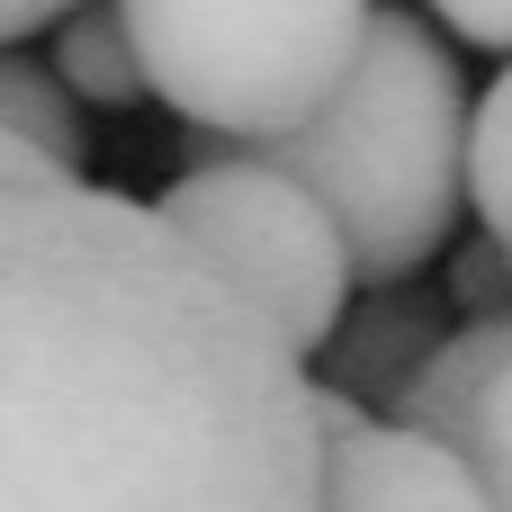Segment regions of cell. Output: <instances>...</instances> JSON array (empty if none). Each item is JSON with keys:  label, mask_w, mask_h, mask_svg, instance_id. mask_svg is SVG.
Listing matches in <instances>:
<instances>
[{"label": "cell", "mask_w": 512, "mask_h": 512, "mask_svg": "<svg viewBox=\"0 0 512 512\" xmlns=\"http://www.w3.org/2000/svg\"><path fill=\"white\" fill-rule=\"evenodd\" d=\"M477 477H486V495H495V512H512V459H504V468H477Z\"/></svg>", "instance_id": "cell-14"}, {"label": "cell", "mask_w": 512, "mask_h": 512, "mask_svg": "<svg viewBox=\"0 0 512 512\" xmlns=\"http://www.w3.org/2000/svg\"><path fill=\"white\" fill-rule=\"evenodd\" d=\"M432 18L459 36V45H486V54H512V0H432Z\"/></svg>", "instance_id": "cell-11"}, {"label": "cell", "mask_w": 512, "mask_h": 512, "mask_svg": "<svg viewBox=\"0 0 512 512\" xmlns=\"http://www.w3.org/2000/svg\"><path fill=\"white\" fill-rule=\"evenodd\" d=\"M153 207L288 333L297 360H315L333 342V324L351 315L360 270H351V243H342L333 207L306 180H288L279 162H261L252 144L243 153H198Z\"/></svg>", "instance_id": "cell-4"}, {"label": "cell", "mask_w": 512, "mask_h": 512, "mask_svg": "<svg viewBox=\"0 0 512 512\" xmlns=\"http://www.w3.org/2000/svg\"><path fill=\"white\" fill-rule=\"evenodd\" d=\"M315 378L144 198L0 171V512H315Z\"/></svg>", "instance_id": "cell-1"}, {"label": "cell", "mask_w": 512, "mask_h": 512, "mask_svg": "<svg viewBox=\"0 0 512 512\" xmlns=\"http://www.w3.org/2000/svg\"><path fill=\"white\" fill-rule=\"evenodd\" d=\"M504 261H512V234H504Z\"/></svg>", "instance_id": "cell-15"}, {"label": "cell", "mask_w": 512, "mask_h": 512, "mask_svg": "<svg viewBox=\"0 0 512 512\" xmlns=\"http://www.w3.org/2000/svg\"><path fill=\"white\" fill-rule=\"evenodd\" d=\"M468 198H477L486 234L504 243L512 234V63L495 72V90H486L477 117H468Z\"/></svg>", "instance_id": "cell-9"}, {"label": "cell", "mask_w": 512, "mask_h": 512, "mask_svg": "<svg viewBox=\"0 0 512 512\" xmlns=\"http://www.w3.org/2000/svg\"><path fill=\"white\" fill-rule=\"evenodd\" d=\"M441 342H450V333H441V297H423L414 279H396V288L351 297V315L333 324V342H324L315 360H324V387H342L351 405L405 414V396H414V378L432 369Z\"/></svg>", "instance_id": "cell-6"}, {"label": "cell", "mask_w": 512, "mask_h": 512, "mask_svg": "<svg viewBox=\"0 0 512 512\" xmlns=\"http://www.w3.org/2000/svg\"><path fill=\"white\" fill-rule=\"evenodd\" d=\"M252 153L279 162L288 180H306L333 207L360 288H396V279L432 270L459 243V216H468V81H459V54L441 45L432 18L369 9V36H360V63L342 72V90L306 126H288Z\"/></svg>", "instance_id": "cell-2"}, {"label": "cell", "mask_w": 512, "mask_h": 512, "mask_svg": "<svg viewBox=\"0 0 512 512\" xmlns=\"http://www.w3.org/2000/svg\"><path fill=\"white\" fill-rule=\"evenodd\" d=\"M54 81L81 108H135L144 99V63H135V36L117 18V0H72L54 18Z\"/></svg>", "instance_id": "cell-7"}, {"label": "cell", "mask_w": 512, "mask_h": 512, "mask_svg": "<svg viewBox=\"0 0 512 512\" xmlns=\"http://www.w3.org/2000/svg\"><path fill=\"white\" fill-rule=\"evenodd\" d=\"M0 126H9L18 144H36L45 162H63V171H81V153H90L81 99L54 81V63H36V54H18V45H0Z\"/></svg>", "instance_id": "cell-8"}, {"label": "cell", "mask_w": 512, "mask_h": 512, "mask_svg": "<svg viewBox=\"0 0 512 512\" xmlns=\"http://www.w3.org/2000/svg\"><path fill=\"white\" fill-rule=\"evenodd\" d=\"M450 306H468V315L512 306V261H504V243H495V252H459V270H450Z\"/></svg>", "instance_id": "cell-10"}, {"label": "cell", "mask_w": 512, "mask_h": 512, "mask_svg": "<svg viewBox=\"0 0 512 512\" xmlns=\"http://www.w3.org/2000/svg\"><path fill=\"white\" fill-rule=\"evenodd\" d=\"M369 9L378 0H117L144 99L234 144L306 126L360 63Z\"/></svg>", "instance_id": "cell-3"}, {"label": "cell", "mask_w": 512, "mask_h": 512, "mask_svg": "<svg viewBox=\"0 0 512 512\" xmlns=\"http://www.w3.org/2000/svg\"><path fill=\"white\" fill-rule=\"evenodd\" d=\"M315 441H324V504L315 512H495L486 477L423 423L369 414L315 378Z\"/></svg>", "instance_id": "cell-5"}, {"label": "cell", "mask_w": 512, "mask_h": 512, "mask_svg": "<svg viewBox=\"0 0 512 512\" xmlns=\"http://www.w3.org/2000/svg\"><path fill=\"white\" fill-rule=\"evenodd\" d=\"M27 162H45V153H36V144H18V135L0 126V171H27Z\"/></svg>", "instance_id": "cell-13"}, {"label": "cell", "mask_w": 512, "mask_h": 512, "mask_svg": "<svg viewBox=\"0 0 512 512\" xmlns=\"http://www.w3.org/2000/svg\"><path fill=\"white\" fill-rule=\"evenodd\" d=\"M63 9H72V0H0V45H27V36H45Z\"/></svg>", "instance_id": "cell-12"}]
</instances>
